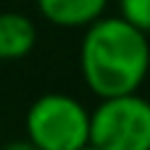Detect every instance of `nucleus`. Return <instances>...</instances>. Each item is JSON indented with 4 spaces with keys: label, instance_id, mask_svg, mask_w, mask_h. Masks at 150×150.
<instances>
[{
    "label": "nucleus",
    "instance_id": "1",
    "mask_svg": "<svg viewBox=\"0 0 150 150\" xmlns=\"http://www.w3.org/2000/svg\"><path fill=\"white\" fill-rule=\"evenodd\" d=\"M84 84L98 98L137 92L150 71V40L121 16H100L84 26L79 47Z\"/></svg>",
    "mask_w": 150,
    "mask_h": 150
},
{
    "label": "nucleus",
    "instance_id": "2",
    "mask_svg": "<svg viewBox=\"0 0 150 150\" xmlns=\"http://www.w3.org/2000/svg\"><path fill=\"white\" fill-rule=\"evenodd\" d=\"M24 129L42 150H76L90 142V111L71 95L45 92L29 105Z\"/></svg>",
    "mask_w": 150,
    "mask_h": 150
},
{
    "label": "nucleus",
    "instance_id": "3",
    "mask_svg": "<svg viewBox=\"0 0 150 150\" xmlns=\"http://www.w3.org/2000/svg\"><path fill=\"white\" fill-rule=\"evenodd\" d=\"M90 142L100 150H150V100L140 92L100 98L90 111Z\"/></svg>",
    "mask_w": 150,
    "mask_h": 150
},
{
    "label": "nucleus",
    "instance_id": "4",
    "mask_svg": "<svg viewBox=\"0 0 150 150\" xmlns=\"http://www.w3.org/2000/svg\"><path fill=\"white\" fill-rule=\"evenodd\" d=\"M108 0H37L42 18L63 29H84L105 13Z\"/></svg>",
    "mask_w": 150,
    "mask_h": 150
},
{
    "label": "nucleus",
    "instance_id": "5",
    "mask_svg": "<svg viewBox=\"0 0 150 150\" xmlns=\"http://www.w3.org/2000/svg\"><path fill=\"white\" fill-rule=\"evenodd\" d=\"M37 45V26L18 11L0 13V61H21Z\"/></svg>",
    "mask_w": 150,
    "mask_h": 150
},
{
    "label": "nucleus",
    "instance_id": "6",
    "mask_svg": "<svg viewBox=\"0 0 150 150\" xmlns=\"http://www.w3.org/2000/svg\"><path fill=\"white\" fill-rule=\"evenodd\" d=\"M119 16L150 37V0H119Z\"/></svg>",
    "mask_w": 150,
    "mask_h": 150
},
{
    "label": "nucleus",
    "instance_id": "7",
    "mask_svg": "<svg viewBox=\"0 0 150 150\" xmlns=\"http://www.w3.org/2000/svg\"><path fill=\"white\" fill-rule=\"evenodd\" d=\"M3 150H42V148H37V145L29 142V140H16V142H8Z\"/></svg>",
    "mask_w": 150,
    "mask_h": 150
},
{
    "label": "nucleus",
    "instance_id": "8",
    "mask_svg": "<svg viewBox=\"0 0 150 150\" xmlns=\"http://www.w3.org/2000/svg\"><path fill=\"white\" fill-rule=\"evenodd\" d=\"M76 150H100V148H98V145H92V142H84L82 148H76Z\"/></svg>",
    "mask_w": 150,
    "mask_h": 150
}]
</instances>
